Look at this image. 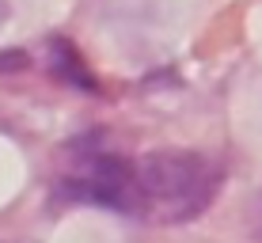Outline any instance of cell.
Segmentation results:
<instances>
[{"label":"cell","mask_w":262,"mask_h":243,"mask_svg":"<svg viewBox=\"0 0 262 243\" xmlns=\"http://www.w3.org/2000/svg\"><path fill=\"white\" fill-rule=\"evenodd\" d=\"M224 167L190 148H156L144 156H122L111 148H69L57 190L72 202L118 209L152 224L198 220L216 202Z\"/></svg>","instance_id":"1"},{"label":"cell","mask_w":262,"mask_h":243,"mask_svg":"<svg viewBox=\"0 0 262 243\" xmlns=\"http://www.w3.org/2000/svg\"><path fill=\"white\" fill-rule=\"evenodd\" d=\"M0 23H4V0H0Z\"/></svg>","instance_id":"2"}]
</instances>
